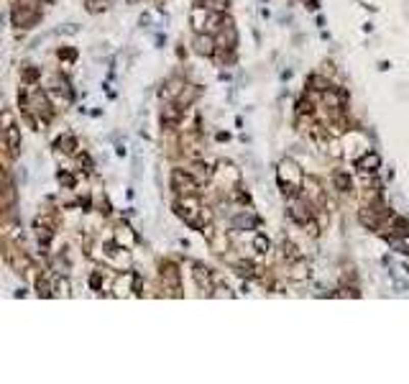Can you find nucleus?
Here are the masks:
<instances>
[{
    "label": "nucleus",
    "mask_w": 409,
    "mask_h": 384,
    "mask_svg": "<svg viewBox=\"0 0 409 384\" xmlns=\"http://www.w3.org/2000/svg\"><path fill=\"white\" fill-rule=\"evenodd\" d=\"M8 126H13V115H11V110H6V113H3V128H8Z\"/></svg>",
    "instance_id": "72a5a7b5"
},
{
    "label": "nucleus",
    "mask_w": 409,
    "mask_h": 384,
    "mask_svg": "<svg viewBox=\"0 0 409 384\" xmlns=\"http://www.w3.org/2000/svg\"><path fill=\"white\" fill-rule=\"evenodd\" d=\"M391 226H394V233H396V236H409V221H406V218L391 215Z\"/></svg>",
    "instance_id": "6ab92c4d"
},
{
    "label": "nucleus",
    "mask_w": 409,
    "mask_h": 384,
    "mask_svg": "<svg viewBox=\"0 0 409 384\" xmlns=\"http://www.w3.org/2000/svg\"><path fill=\"white\" fill-rule=\"evenodd\" d=\"M228 6H231L228 0H208V8H213L215 13H225V11H228Z\"/></svg>",
    "instance_id": "b1692460"
},
{
    "label": "nucleus",
    "mask_w": 409,
    "mask_h": 384,
    "mask_svg": "<svg viewBox=\"0 0 409 384\" xmlns=\"http://www.w3.org/2000/svg\"><path fill=\"white\" fill-rule=\"evenodd\" d=\"M161 279H164V284H169V287H179V272H176V267L174 264H161Z\"/></svg>",
    "instance_id": "ddd939ff"
},
{
    "label": "nucleus",
    "mask_w": 409,
    "mask_h": 384,
    "mask_svg": "<svg viewBox=\"0 0 409 384\" xmlns=\"http://www.w3.org/2000/svg\"><path fill=\"white\" fill-rule=\"evenodd\" d=\"M218 36H220V46L223 49H236V44H238V34H236V29H233V21L231 18H225L223 21V26L218 29Z\"/></svg>",
    "instance_id": "0eeeda50"
},
{
    "label": "nucleus",
    "mask_w": 409,
    "mask_h": 384,
    "mask_svg": "<svg viewBox=\"0 0 409 384\" xmlns=\"http://www.w3.org/2000/svg\"><path fill=\"white\" fill-rule=\"evenodd\" d=\"M192 49H194L199 57H215L218 44H215V39H213L210 34H194V39H192Z\"/></svg>",
    "instance_id": "39448f33"
},
{
    "label": "nucleus",
    "mask_w": 409,
    "mask_h": 384,
    "mask_svg": "<svg viewBox=\"0 0 409 384\" xmlns=\"http://www.w3.org/2000/svg\"><path fill=\"white\" fill-rule=\"evenodd\" d=\"M192 269H194L192 277H194L197 287L202 290V295H213V274H210V269L205 267V264H199V261H194Z\"/></svg>",
    "instance_id": "20e7f679"
},
{
    "label": "nucleus",
    "mask_w": 409,
    "mask_h": 384,
    "mask_svg": "<svg viewBox=\"0 0 409 384\" xmlns=\"http://www.w3.org/2000/svg\"><path fill=\"white\" fill-rule=\"evenodd\" d=\"M36 13H31L29 11V6H16L13 8V23L16 26H31V23H36Z\"/></svg>",
    "instance_id": "9b49d317"
},
{
    "label": "nucleus",
    "mask_w": 409,
    "mask_h": 384,
    "mask_svg": "<svg viewBox=\"0 0 409 384\" xmlns=\"http://www.w3.org/2000/svg\"><path fill=\"white\" fill-rule=\"evenodd\" d=\"M297 113H299V115H312V103L302 98V100L297 103Z\"/></svg>",
    "instance_id": "c85d7f7f"
},
{
    "label": "nucleus",
    "mask_w": 409,
    "mask_h": 384,
    "mask_svg": "<svg viewBox=\"0 0 409 384\" xmlns=\"http://www.w3.org/2000/svg\"><path fill=\"white\" fill-rule=\"evenodd\" d=\"M333 184H335L338 192H348V189H350V177H348L345 172H335V174H333Z\"/></svg>",
    "instance_id": "a211bd4d"
},
{
    "label": "nucleus",
    "mask_w": 409,
    "mask_h": 384,
    "mask_svg": "<svg viewBox=\"0 0 409 384\" xmlns=\"http://www.w3.org/2000/svg\"><path fill=\"white\" fill-rule=\"evenodd\" d=\"M378 166H381V156L376 151L366 149V154L361 159H355V169H361L363 174H373V172H378Z\"/></svg>",
    "instance_id": "6e6552de"
},
{
    "label": "nucleus",
    "mask_w": 409,
    "mask_h": 384,
    "mask_svg": "<svg viewBox=\"0 0 409 384\" xmlns=\"http://www.w3.org/2000/svg\"><path fill=\"white\" fill-rule=\"evenodd\" d=\"M54 295H57V297H69V282H67L64 277H57V282H54Z\"/></svg>",
    "instance_id": "412c9836"
},
{
    "label": "nucleus",
    "mask_w": 409,
    "mask_h": 384,
    "mask_svg": "<svg viewBox=\"0 0 409 384\" xmlns=\"http://www.w3.org/2000/svg\"><path fill=\"white\" fill-rule=\"evenodd\" d=\"M57 179H59V184H62V187H67V189H72V187H74V177H72L69 172H59V174H57Z\"/></svg>",
    "instance_id": "393cba45"
},
{
    "label": "nucleus",
    "mask_w": 409,
    "mask_h": 384,
    "mask_svg": "<svg viewBox=\"0 0 409 384\" xmlns=\"http://www.w3.org/2000/svg\"><path fill=\"white\" fill-rule=\"evenodd\" d=\"M179 121H182V108L174 105V103H169V105L161 110V126H164V128H176Z\"/></svg>",
    "instance_id": "1a4fd4ad"
},
{
    "label": "nucleus",
    "mask_w": 409,
    "mask_h": 384,
    "mask_svg": "<svg viewBox=\"0 0 409 384\" xmlns=\"http://www.w3.org/2000/svg\"><path fill=\"white\" fill-rule=\"evenodd\" d=\"M87 11H90V13L105 11V0H87Z\"/></svg>",
    "instance_id": "c756f323"
},
{
    "label": "nucleus",
    "mask_w": 409,
    "mask_h": 384,
    "mask_svg": "<svg viewBox=\"0 0 409 384\" xmlns=\"http://www.w3.org/2000/svg\"><path fill=\"white\" fill-rule=\"evenodd\" d=\"M276 177H279V184H282L284 198H299V195H302V187H304V174H302V169L297 166V161H292V159H284V161H279Z\"/></svg>",
    "instance_id": "f257e3e1"
},
{
    "label": "nucleus",
    "mask_w": 409,
    "mask_h": 384,
    "mask_svg": "<svg viewBox=\"0 0 409 384\" xmlns=\"http://www.w3.org/2000/svg\"><path fill=\"white\" fill-rule=\"evenodd\" d=\"M3 138H6V149H8L11 154H18V151H21V131H18L16 126L3 128Z\"/></svg>",
    "instance_id": "9d476101"
},
{
    "label": "nucleus",
    "mask_w": 409,
    "mask_h": 384,
    "mask_svg": "<svg viewBox=\"0 0 409 384\" xmlns=\"http://www.w3.org/2000/svg\"><path fill=\"white\" fill-rule=\"evenodd\" d=\"M361 223H363V226H368V228H378V218H376V210H371V208L361 210Z\"/></svg>",
    "instance_id": "aec40b11"
},
{
    "label": "nucleus",
    "mask_w": 409,
    "mask_h": 384,
    "mask_svg": "<svg viewBox=\"0 0 409 384\" xmlns=\"http://www.w3.org/2000/svg\"><path fill=\"white\" fill-rule=\"evenodd\" d=\"M131 284H136V274H133V272H125V274L118 277V282H115V295H118V297H123V295H136V290H133Z\"/></svg>",
    "instance_id": "f8f14e48"
},
{
    "label": "nucleus",
    "mask_w": 409,
    "mask_h": 384,
    "mask_svg": "<svg viewBox=\"0 0 409 384\" xmlns=\"http://www.w3.org/2000/svg\"><path fill=\"white\" fill-rule=\"evenodd\" d=\"M233 295H236V292H233L228 284H220V287L213 292V297H233Z\"/></svg>",
    "instance_id": "7c9ffc66"
},
{
    "label": "nucleus",
    "mask_w": 409,
    "mask_h": 384,
    "mask_svg": "<svg viewBox=\"0 0 409 384\" xmlns=\"http://www.w3.org/2000/svg\"><path fill=\"white\" fill-rule=\"evenodd\" d=\"M179 90H182V80H171V82L166 85V90H161V95H166V98H174Z\"/></svg>",
    "instance_id": "5701e85b"
},
{
    "label": "nucleus",
    "mask_w": 409,
    "mask_h": 384,
    "mask_svg": "<svg viewBox=\"0 0 409 384\" xmlns=\"http://www.w3.org/2000/svg\"><path fill=\"white\" fill-rule=\"evenodd\" d=\"M77 54L72 52V49H59V59H67V62H72Z\"/></svg>",
    "instance_id": "473e14b6"
},
{
    "label": "nucleus",
    "mask_w": 409,
    "mask_h": 384,
    "mask_svg": "<svg viewBox=\"0 0 409 384\" xmlns=\"http://www.w3.org/2000/svg\"><path fill=\"white\" fill-rule=\"evenodd\" d=\"M287 213H289V218H292L294 223H299V226L312 223V208H310L307 200H302V195H299V198H289Z\"/></svg>",
    "instance_id": "7ed1b4c3"
},
{
    "label": "nucleus",
    "mask_w": 409,
    "mask_h": 384,
    "mask_svg": "<svg viewBox=\"0 0 409 384\" xmlns=\"http://www.w3.org/2000/svg\"><path fill=\"white\" fill-rule=\"evenodd\" d=\"M236 272H238L241 277H256V267H253L251 261H238V264H236Z\"/></svg>",
    "instance_id": "4be33fe9"
},
{
    "label": "nucleus",
    "mask_w": 409,
    "mask_h": 384,
    "mask_svg": "<svg viewBox=\"0 0 409 384\" xmlns=\"http://www.w3.org/2000/svg\"><path fill=\"white\" fill-rule=\"evenodd\" d=\"M192 174H194V179L202 184V182H208V179L213 177V169L205 164V161H197V164H192Z\"/></svg>",
    "instance_id": "dca6fc26"
},
{
    "label": "nucleus",
    "mask_w": 409,
    "mask_h": 384,
    "mask_svg": "<svg viewBox=\"0 0 409 384\" xmlns=\"http://www.w3.org/2000/svg\"><path fill=\"white\" fill-rule=\"evenodd\" d=\"M189 21H192V29H194V34H208V21H210V8L208 6H194L192 8V16H189Z\"/></svg>",
    "instance_id": "423d86ee"
},
{
    "label": "nucleus",
    "mask_w": 409,
    "mask_h": 384,
    "mask_svg": "<svg viewBox=\"0 0 409 384\" xmlns=\"http://www.w3.org/2000/svg\"><path fill=\"white\" fill-rule=\"evenodd\" d=\"M100 284H103V272H95V274L90 277V287H92V290H100Z\"/></svg>",
    "instance_id": "2f4dec72"
},
{
    "label": "nucleus",
    "mask_w": 409,
    "mask_h": 384,
    "mask_svg": "<svg viewBox=\"0 0 409 384\" xmlns=\"http://www.w3.org/2000/svg\"><path fill=\"white\" fill-rule=\"evenodd\" d=\"M115 241H118L120 246H125V249H131V246H133V244L138 241V236H136V233H133V231L128 228V226H120V228L115 231Z\"/></svg>",
    "instance_id": "2eb2a0df"
},
{
    "label": "nucleus",
    "mask_w": 409,
    "mask_h": 384,
    "mask_svg": "<svg viewBox=\"0 0 409 384\" xmlns=\"http://www.w3.org/2000/svg\"><path fill=\"white\" fill-rule=\"evenodd\" d=\"M233 226H236L238 231H251V228H256V226H259V218H256V215H251V213H241V215H236V218H233Z\"/></svg>",
    "instance_id": "4468645a"
},
{
    "label": "nucleus",
    "mask_w": 409,
    "mask_h": 384,
    "mask_svg": "<svg viewBox=\"0 0 409 384\" xmlns=\"http://www.w3.org/2000/svg\"><path fill=\"white\" fill-rule=\"evenodd\" d=\"M310 85H315V90H320V92H325L330 85H327V80L325 77H320V75H315V77H310Z\"/></svg>",
    "instance_id": "a878e982"
},
{
    "label": "nucleus",
    "mask_w": 409,
    "mask_h": 384,
    "mask_svg": "<svg viewBox=\"0 0 409 384\" xmlns=\"http://www.w3.org/2000/svg\"><path fill=\"white\" fill-rule=\"evenodd\" d=\"M197 187H199V182L194 179L192 172H184V169L171 172V189H176L179 195H194Z\"/></svg>",
    "instance_id": "f03ea898"
},
{
    "label": "nucleus",
    "mask_w": 409,
    "mask_h": 384,
    "mask_svg": "<svg viewBox=\"0 0 409 384\" xmlns=\"http://www.w3.org/2000/svg\"><path fill=\"white\" fill-rule=\"evenodd\" d=\"M39 77H41V72H39L36 67H26V69H23V80H26V82H36Z\"/></svg>",
    "instance_id": "cd10ccee"
},
{
    "label": "nucleus",
    "mask_w": 409,
    "mask_h": 384,
    "mask_svg": "<svg viewBox=\"0 0 409 384\" xmlns=\"http://www.w3.org/2000/svg\"><path fill=\"white\" fill-rule=\"evenodd\" d=\"M253 246H256V251H261V254H266L271 244H269V238H266V236H256V238H253Z\"/></svg>",
    "instance_id": "bb28decb"
},
{
    "label": "nucleus",
    "mask_w": 409,
    "mask_h": 384,
    "mask_svg": "<svg viewBox=\"0 0 409 384\" xmlns=\"http://www.w3.org/2000/svg\"><path fill=\"white\" fill-rule=\"evenodd\" d=\"M57 149H62L64 154H77V149H80V146H77V138H74V136L64 133V136L57 141Z\"/></svg>",
    "instance_id": "f3484780"
}]
</instances>
